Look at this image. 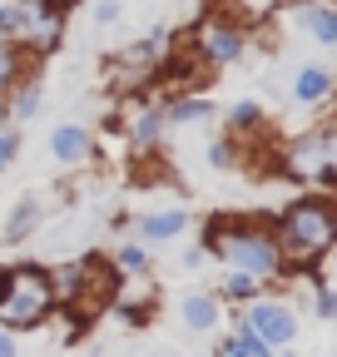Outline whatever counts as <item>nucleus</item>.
I'll list each match as a JSON object with an SVG mask.
<instances>
[{
    "mask_svg": "<svg viewBox=\"0 0 337 357\" xmlns=\"http://www.w3.org/2000/svg\"><path fill=\"white\" fill-rule=\"evenodd\" d=\"M0 35L15 40V6H0Z\"/></svg>",
    "mask_w": 337,
    "mask_h": 357,
    "instance_id": "5701e85b",
    "label": "nucleus"
},
{
    "mask_svg": "<svg viewBox=\"0 0 337 357\" xmlns=\"http://www.w3.org/2000/svg\"><path fill=\"white\" fill-rule=\"evenodd\" d=\"M292 20H298L313 40L337 45V10H327V6H298V10H292Z\"/></svg>",
    "mask_w": 337,
    "mask_h": 357,
    "instance_id": "1a4fd4ad",
    "label": "nucleus"
},
{
    "mask_svg": "<svg viewBox=\"0 0 337 357\" xmlns=\"http://www.w3.org/2000/svg\"><path fill=\"white\" fill-rule=\"evenodd\" d=\"M263 293V278H253V273H238V268H233V273L224 278V298H258Z\"/></svg>",
    "mask_w": 337,
    "mask_h": 357,
    "instance_id": "2eb2a0df",
    "label": "nucleus"
},
{
    "mask_svg": "<svg viewBox=\"0 0 337 357\" xmlns=\"http://www.w3.org/2000/svg\"><path fill=\"white\" fill-rule=\"evenodd\" d=\"M208 159H214L219 169H228V164H233V144H214V149H208Z\"/></svg>",
    "mask_w": 337,
    "mask_h": 357,
    "instance_id": "393cba45",
    "label": "nucleus"
},
{
    "mask_svg": "<svg viewBox=\"0 0 337 357\" xmlns=\"http://www.w3.org/2000/svg\"><path fill=\"white\" fill-rule=\"evenodd\" d=\"M15 154H20V134H0V169H6Z\"/></svg>",
    "mask_w": 337,
    "mask_h": 357,
    "instance_id": "aec40b11",
    "label": "nucleus"
},
{
    "mask_svg": "<svg viewBox=\"0 0 337 357\" xmlns=\"http://www.w3.org/2000/svg\"><path fill=\"white\" fill-rule=\"evenodd\" d=\"M208 253L224 258L238 273H253V278H278L283 273V253H278V238L258 223H214L208 229Z\"/></svg>",
    "mask_w": 337,
    "mask_h": 357,
    "instance_id": "7ed1b4c3",
    "label": "nucleus"
},
{
    "mask_svg": "<svg viewBox=\"0 0 337 357\" xmlns=\"http://www.w3.org/2000/svg\"><path fill=\"white\" fill-rule=\"evenodd\" d=\"M40 218H45V208H40L35 199L15 204V213L6 218V243H20V238H30V234L40 229Z\"/></svg>",
    "mask_w": 337,
    "mask_h": 357,
    "instance_id": "9b49d317",
    "label": "nucleus"
},
{
    "mask_svg": "<svg viewBox=\"0 0 337 357\" xmlns=\"http://www.w3.org/2000/svg\"><path fill=\"white\" fill-rule=\"evenodd\" d=\"M184 323H189L194 333H208V328L219 323V303H214V298H203V293L184 298Z\"/></svg>",
    "mask_w": 337,
    "mask_h": 357,
    "instance_id": "f8f14e48",
    "label": "nucleus"
},
{
    "mask_svg": "<svg viewBox=\"0 0 337 357\" xmlns=\"http://www.w3.org/2000/svg\"><path fill=\"white\" fill-rule=\"evenodd\" d=\"M159 129H164V114H139V119H134V144L149 149V144L159 139Z\"/></svg>",
    "mask_w": 337,
    "mask_h": 357,
    "instance_id": "f3484780",
    "label": "nucleus"
},
{
    "mask_svg": "<svg viewBox=\"0 0 337 357\" xmlns=\"http://www.w3.org/2000/svg\"><path fill=\"white\" fill-rule=\"evenodd\" d=\"M119 268H130V273H144V268H149V253L130 243V248H124V253H119Z\"/></svg>",
    "mask_w": 337,
    "mask_h": 357,
    "instance_id": "6ab92c4d",
    "label": "nucleus"
},
{
    "mask_svg": "<svg viewBox=\"0 0 337 357\" xmlns=\"http://www.w3.org/2000/svg\"><path fill=\"white\" fill-rule=\"evenodd\" d=\"M50 154H55L60 164H84V159H90V134H84L79 124H55Z\"/></svg>",
    "mask_w": 337,
    "mask_h": 357,
    "instance_id": "0eeeda50",
    "label": "nucleus"
},
{
    "mask_svg": "<svg viewBox=\"0 0 337 357\" xmlns=\"http://www.w3.org/2000/svg\"><path fill=\"white\" fill-rule=\"evenodd\" d=\"M332 95V75L318 70V65H303L298 75H292V100L298 105H322Z\"/></svg>",
    "mask_w": 337,
    "mask_h": 357,
    "instance_id": "6e6552de",
    "label": "nucleus"
},
{
    "mask_svg": "<svg viewBox=\"0 0 337 357\" xmlns=\"http://www.w3.org/2000/svg\"><path fill=\"white\" fill-rule=\"evenodd\" d=\"M253 307H248V328L258 333L263 342H273V347H283V342H292L298 337V318H292V307L288 303H273V298H248Z\"/></svg>",
    "mask_w": 337,
    "mask_h": 357,
    "instance_id": "39448f33",
    "label": "nucleus"
},
{
    "mask_svg": "<svg viewBox=\"0 0 337 357\" xmlns=\"http://www.w3.org/2000/svg\"><path fill=\"white\" fill-rule=\"evenodd\" d=\"M219 357H248V347H243L238 328H233V337H224V342H219Z\"/></svg>",
    "mask_w": 337,
    "mask_h": 357,
    "instance_id": "4be33fe9",
    "label": "nucleus"
},
{
    "mask_svg": "<svg viewBox=\"0 0 337 357\" xmlns=\"http://www.w3.org/2000/svg\"><path fill=\"white\" fill-rule=\"evenodd\" d=\"M318 312H322V318H337V293H322V303H318Z\"/></svg>",
    "mask_w": 337,
    "mask_h": 357,
    "instance_id": "a878e982",
    "label": "nucleus"
},
{
    "mask_svg": "<svg viewBox=\"0 0 337 357\" xmlns=\"http://www.w3.org/2000/svg\"><path fill=\"white\" fill-rule=\"evenodd\" d=\"M273 238H278L283 263H292V268H313V263L337 243V199L313 194V199L288 204L283 218H278V229H273Z\"/></svg>",
    "mask_w": 337,
    "mask_h": 357,
    "instance_id": "f257e3e1",
    "label": "nucleus"
},
{
    "mask_svg": "<svg viewBox=\"0 0 337 357\" xmlns=\"http://www.w3.org/2000/svg\"><path fill=\"white\" fill-rule=\"evenodd\" d=\"M198 55L208 65H233L243 55V30L238 25H224V20H208L198 30Z\"/></svg>",
    "mask_w": 337,
    "mask_h": 357,
    "instance_id": "423d86ee",
    "label": "nucleus"
},
{
    "mask_svg": "<svg viewBox=\"0 0 337 357\" xmlns=\"http://www.w3.org/2000/svg\"><path fill=\"white\" fill-rule=\"evenodd\" d=\"M184 223H189V213L184 208H168V213H144L134 229H139V238H149V243H159V238H174V234H184Z\"/></svg>",
    "mask_w": 337,
    "mask_h": 357,
    "instance_id": "9d476101",
    "label": "nucleus"
},
{
    "mask_svg": "<svg viewBox=\"0 0 337 357\" xmlns=\"http://www.w3.org/2000/svg\"><path fill=\"white\" fill-rule=\"evenodd\" d=\"M95 20H100V25H114V20H119V6H114V0H104V6H95Z\"/></svg>",
    "mask_w": 337,
    "mask_h": 357,
    "instance_id": "b1692460",
    "label": "nucleus"
},
{
    "mask_svg": "<svg viewBox=\"0 0 337 357\" xmlns=\"http://www.w3.org/2000/svg\"><path fill=\"white\" fill-rule=\"evenodd\" d=\"M55 307V278L45 268H0V328L20 333V328H40Z\"/></svg>",
    "mask_w": 337,
    "mask_h": 357,
    "instance_id": "f03ea898",
    "label": "nucleus"
},
{
    "mask_svg": "<svg viewBox=\"0 0 337 357\" xmlns=\"http://www.w3.org/2000/svg\"><path fill=\"white\" fill-rule=\"evenodd\" d=\"M0 357H15V337H10L6 328H0Z\"/></svg>",
    "mask_w": 337,
    "mask_h": 357,
    "instance_id": "bb28decb",
    "label": "nucleus"
},
{
    "mask_svg": "<svg viewBox=\"0 0 337 357\" xmlns=\"http://www.w3.org/2000/svg\"><path fill=\"white\" fill-rule=\"evenodd\" d=\"M258 114H263L258 105H238V109H233V124H238V129H253V124H258Z\"/></svg>",
    "mask_w": 337,
    "mask_h": 357,
    "instance_id": "412c9836",
    "label": "nucleus"
},
{
    "mask_svg": "<svg viewBox=\"0 0 337 357\" xmlns=\"http://www.w3.org/2000/svg\"><path fill=\"white\" fill-rule=\"evenodd\" d=\"M292 174H308V178H327L337 184V129H318L292 149Z\"/></svg>",
    "mask_w": 337,
    "mask_h": 357,
    "instance_id": "20e7f679",
    "label": "nucleus"
},
{
    "mask_svg": "<svg viewBox=\"0 0 337 357\" xmlns=\"http://www.w3.org/2000/svg\"><path fill=\"white\" fill-rule=\"evenodd\" d=\"M238 337H243V347H248V357H273V342H263L258 333H253L243 318H238Z\"/></svg>",
    "mask_w": 337,
    "mask_h": 357,
    "instance_id": "a211bd4d",
    "label": "nucleus"
},
{
    "mask_svg": "<svg viewBox=\"0 0 337 357\" xmlns=\"http://www.w3.org/2000/svg\"><path fill=\"white\" fill-rule=\"evenodd\" d=\"M20 75H25V55H20V45L0 35V95H6L10 84H20Z\"/></svg>",
    "mask_w": 337,
    "mask_h": 357,
    "instance_id": "ddd939ff",
    "label": "nucleus"
},
{
    "mask_svg": "<svg viewBox=\"0 0 337 357\" xmlns=\"http://www.w3.org/2000/svg\"><path fill=\"white\" fill-rule=\"evenodd\" d=\"M6 95H10V119H15V124L40 109V89H35V84H10Z\"/></svg>",
    "mask_w": 337,
    "mask_h": 357,
    "instance_id": "4468645a",
    "label": "nucleus"
},
{
    "mask_svg": "<svg viewBox=\"0 0 337 357\" xmlns=\"http://www.w3.org/2000/svg\"><path fill=\"white\" fill-rule=\"evenodd\" d=\"M208 114H214V105H208V100H179L174 109H168V119H174V124H189V119H208Z\"/></svg>",
    "mask_w": 337,
    "mask_h": 357,
    "instance_id": "dca6fc26",
    "label": "nucleus"
}]
</instances>
